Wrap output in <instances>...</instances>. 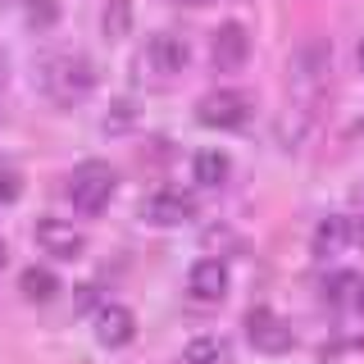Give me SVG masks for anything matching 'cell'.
<instances>
[{
    "mask_svg": "<svg viewBox=\"0 0 364 364\" xmlns=\"http://www.w3.org/2000/svg\"><path fill=\"white\" fill-rule=\"evenodd\" d=\"M328 73H333V46H328V37H305L291 55V91H296V109H305L310 119L328 91Z\"/></svg>",
    "mask_w": 364,
    "mask_h": 364,
    "instance_id": "obj_1",
    "label": "cell"
},
{
    "mask_svg": "<svg viewBox=\"0 0 364 364\" xmlns=\"http://www.w3.org/2000/svg\"><path fill=\"white\" fill-rule=\"evenodd\" d=\"M37 77L46 87V96L60 100V105H73V100H82L91 87H96V68H91L87 55H46V60L37 64Z\"/></svg>",
    "mask_w": 364,
    "mask_h": 364,
    "instance_id": "obj_2",
    "label": "cell"
},
{
    "mask_svg": "<svg viewBox=\"0 0 364 364\" xmlns=\"http://www.w3.org/2000/svg\"><path fill=\"white\" fill-rule=\"evenodd\" d=\"M114 187H119V178L105 159H82L68 173V200H73L77 214H100L114 200Z\"/></svg>",
    "mask_w": 364,
    "mask_h": 364,
    "instance_id": "obj_3",
    "label": "cell"
},
{
    "mask_svg": "<svg viewBox=\"0 0 364 364\" xmlns=\"http://www.w3.org/2000/svg\"><path fill=\"white\" fill-rule=\"evenodd\" d=\"M250 109H255V100H250L246 91L219 87V91H210V96H200L196 119L205 123V128H242V123L250 119Z\"/></svg>",
    "mask_w": 364,
    "mask_h": 364,
    "instance_id": "obj_4",
    "label": "cell"
},
{
    "mask_svg": "<svg viewBox=\"0 0 364 364\" xmlns=\"http://www.w3.org/2000/svg\"><path fill=\"white\" fill-rule=\"evenodd\" d=\"M246 341L259 350V355H282V350H291V323L282 314L273 310H250L246 314Z\"/></svg>",
    "mask_w": 364,
    "mask_h": 364,
    "instance_id": "obj_5",
    "label": "cell"
},
{
    "mask_svg": "<svg viewBox=\"0 0 364 364\" xmlns=\"http://www.w3.org/2000/svg\"><path fill=\"white\" fill-rule=\"evenodd\" d=\"M210 60L214 68H223V73H237L246 60H250V32L242 23H219L210 37Z\"/></svg>",
    "mask_w": 364,
    "mask_h": 364,
    "instance_id": "obj_6",
    "label": "cell"
},
{
    "mask_svg": "<svg viewBox=\"0 0 364 364\" xmlns=\"http://www.w3.org/2000/svg\"><path fill=\"white\" fill-rule=\"evenodd\" d=\"M191 214H196L191 196H187V191H173V187L151 191V196H146V205H141V219L155 223V228H178V223H187Z\"/></svg>",
    "mask_w": 364,
    "mask_h": 364,
    "instance_id": "obj_7",
    "label": "cell"
},
{
    "mask_svg": "<svg viewBox=\"0 0 364 364\" xmlns=\"http://www.w3.org/2000/svg\"><path fill=\"white\" fill-rule=\"evenodd\" d=\"M37 246L55 259H77L87 250V237L68 219H37Z\"/></svg>",
    "mask_w": 364,
    "mask_h": 364,
    "instance_id": "obj_8",
    "label": "cell"
},
{
    "mask_svg": "<svg viewBox=\"0 0 364 364\" xmlns=\"http://www.w3.org/2000/svg\"><path fill=\"white\" fill-rule=\"evenodd\" d=\"M187 296L196 305H219L228 296V269L223 259H196L187 273Z\"/></svg>",
    "mask_w": 364,
    "mask_h": 364,
    "instance_id": "obj_9",
    "label": "cell"
},
{
    "mask_svg": "<svg viewBox=\"0 0 364 364\" xmlns=\"http://www.w3.org/2000/svg\"><path fill=\"white\" fill-rule=\"evenodd\" d=\"M136 337V314L128 310V305H100L96 310V341L100 346H109V350H119V346H128V341Z\"/></svg>",
    "mask_w": 364,
    "mask_h": 364,
    "instance_id": "obj_10",
    "label": "cell"
},
{
    "mask_svg": "<svg viewBox=\"0 0 364 364\" xmlns=\"http://www.w3.org/2000/svg\"><path fill=\"white\" fill-rule=\"evenodd\" d=\"M146 64H151L155 77H173L187 68V41L173 37V32H155L151 41H146Z\"/></svg>",
    "mask_w": 364,
    "mask_h": 364,
    "instance_id": "obj_11",
    "label": "cell"
},
{
    "mask_svg": "<svg viewBox=\"0 0 364 364\" xmlns=\"http://www.w3.org/2000/svg\"><path fill=\"white\" fill-rule=\"evenodd\" d=\"M350 242H355V219H346V214H328V219H318V228H314V255L318 259L341 255Z\"/></svg>",
    "mask_w": 364,
    "mask_h": 364,
    "instance_id": "obj_12",
    "label": "cell"
},
{
    "mask_svg": "<svg viewBox=\"0 0 364 364\" xmlns=\"http://www.w3.org/2000/svg\"><path fill=\"white\" fill-rule=\"evenodd\" d=\"M182 364H232V350L223 337H191L182 346Z\"/></svg>",
    "mask_w": 364,
    "mask_h": 364,
    "instance_id": "obj_13",
    "label": "cell"
},
{
    "mask_svg": "<svg viewBox=\"0 0 364 364\" xmlns=\"http://www.w3.org/2000/svg\"><path fill=\"white\" fill-rule=\"evenodd\" d=\"M18 291L28 296V301H50L55 291H60V278H55L50 269H41V264H32V269H23V278H18Z\"/></svg>",
    "mask_w": 364,
    "mask_h": 364,
    "instance_id": "obj_14",
    "label": "cell"
},
{
    "mask_svg": "<svg viewBox=\"0 0 364 364\" xmlns=\"http://www.w3.org/2000/svg\"><path fill=\"white\" fill-rule=\"evenodd\" d=\"M100 28H105L109 41H123V37H128V32H132V0H105Z\"/></svg>",
    "mask_w": 364,
    "mask_h": 364,
    "instance_id": "obj_15",
    "label": "cell"
},
{
    "mask_svg": "<svg viewBox=\"0 0 364 364\" xmlns=\"http://www.w3.org/2000/svg\"><path fill=\"white\" fill-rule=\"evenodd\" d=\"M228 168H232V164H228L223 151H200L196 155V182H200V187H223Z\"/></svg>",
    "mask_w": 364,
    "mask_h": 364,
    "instance_id": "obj_16",
    "label": "cell"
},
{
    "mask_svg": "<svg viewBox=\"0 0 364 364\" xmlns=\"http://www.w3.org/2000/svg\"><path fill=\"white\" fill-rule=\"evenodd\" d=\"M360 291H364L360 273H333V278L323 282V296H328L333 305H350V301H360Z\"/></svg>",
    "mask_w": 364,
    "mask_h": 364,
    "instance_id": "obj_17",
    "label": "cell"
},
{
    "mask_svg": "<svg viewBox=\"0 0 364 364\" xmlns=\"http://www.w3.org/2000/svg\"><path fill=\"white\" fill-rule=\"evenodd\" d=\"M23 9H28L32 28H50V23L60 18V5H55V0H23Z\"/></svg>",
    "mask_w": 364,
    "mask_h": 364,
    "instance_id": "obj_18",
    "label": "cell"
},
{
    "mask_svg": "<svg viewBox=\"0 0 364 364\" xmlns=\"http://www.w3.org/2000/svg\"><path fill=\"white\" fill-rule=\"evenodd\" d=\"M132 119H136V105H132L128 96H123V100H114V105H109V114H105V128H109V132H119V128H128Z\"/></svg>",
    "mask_w": 364,
    "mask_h": 364,
    "instance_id": "obj_19",
    "label": "cell"
},
{
    "mask_svg": "<svg viewBox=\"0 0 364 364\" xmlns=\"http://www.w3.org/2000/svg\"><path fill=\"white\" fill-rule=\"evenodd\" d=\"M18 191H23V173L14 164H0V205L18 200Z\"/></svg>",
    "mask_w": 364,
    "mask_h": 364,
    "instance_id": "obj_20",
    "label": "cell"
},
{
    "mask_svg": "<svg viewBox=\"0 0 364 364\" xmlns=\"http://www.w3.org/2000/svg\"><path fill=\"white\" fill-rule=\"evenodd\" d=\"M355 237L364 242V187H360V196H355Z\"/></svg>",
    "mask_w": 364,
    "mask_h": 364,
    "instance_id": "obj_21",
    "label": "cell"
},
{
    "mask_svg": "<svg viewBox=\"0 0 364 364\" xmlns=\"http://www.w3.org/2000/svg\"><path fill=\"white\" fill-rule=\"evenodd\" d=\"M350 136H360V141H364V114H360L355 123H350Z\"/></svg>",
    "mask_w": 364,
    "mask_h": 364,
    "instance_id": "obj_22",
    "label": "cell"
},
{
    "mask_svg": "<svg viewBox=\"0 0 364 364\" xmlns=\"http://www.w3.org/2000/svg\"><path fill=\"white\" fill-rule=\"evenodd\" d=\"M5 255H9V250H5V242H0V269H5Z\"/></svg>",
    "mask_w": 364,
    "mask_h": 364,
    "instance_id": "obj_23",
    "label": "cell"
},
{
    "mask_svg": "<svg viewBox=\"0 0 364 364\" xmlns=\"http://www.w3.org/2000/svg\"><path fill=\"white\" fill-rule=\"evenodd\" d=\"M360 68H364V37H360Z\"/></svg>",
    "mask_w": 364,
    "mask_h": 364,
    "instance_id": "obj_24",
    "label": "cell"
},
{
    "mask_svg": "<svg viewBox=\"0 0 364 364\" xmlns=\"http://www.w3.org/2000/svg\"><path fill=\"white\" fill-rule=\"evenodd\" d=\"M355 305H360V314H364V291H360V301H355Z\"/></svg>",
    "mask_w": 364,
    "mask_h": 364,
    "instance_id": "obj_25",
    "label": "cell"
},
{
    "mask_svg": "<svg viewBox=\"0 0 364 364\" xmlns=\"http://www.w3.org/2000/svg\"><path fill=\"white\" fill-rule=\"evenodd\" d=\"M182 5H205V0H182Z\"/></svg>",
    "mask_w": 364,
    "mask_h": 364,
    "instance_id": "obj_26",
    "label": "cell"
}]
</instances>
